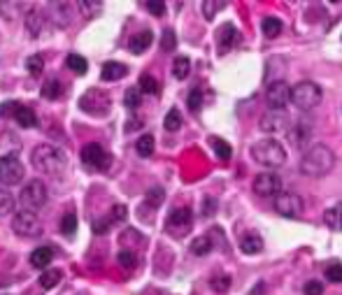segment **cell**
Listing matches in <instances>:
<instances>
[{"instance_id": "obj_1", "label": "cell", "mask_w": 342, "mask_h": 295, "mask_svg": "<svg viewBox=\"0 0 342 295\" xmlns=\"http://www.w3.org/2000/svg\"><path fill=\"white\" fill-rule=\"evenodd\" d=\"M335 154L326 144H314L303 154L300 158V172L305 177H324L333 170Z\"/></svg>"}, {"instance_id": "obj_2", "label": "cell", "mask_w": 342, "mask_h": 295, "mask_svg": "<svg viewBox=\"0 0 342 295\" xmlns=\"http://www.w3.org/2000/svg\"><path fill=\"white\" fill-rule=\"evenodd\" d=\"M30 163H33L35 170L47 172V175H56V172H61L63 167H66L68 158H66V154H63L58 146L40 144V146L33 149V154H30Z\"/></svg>"}, {"instance_id": "obj_3", "label": "cell", "mask_w": 342, "mask_h": 295, "mask_svg": "<svg viewBox=\"0 0 342 295\" xmlns=\"http://www.w3.org/2000/svg\"><path fill=\"white\" fill-rule=\"evenodd\" d=\"M252 156L263 167H282L287 163V151L277 140H261L252 146Z\"/></svg>"}, {"instance_id": "obj_4", "label": "cell", "mask_w": 342, "mask_h": 295, "mask_svg": "<svg viewBox=\"0 0 342 295\" xmlns=\"http://www.w3.org/2000/svg\"><path fill=\"white\" fill-rule=\"evenodd\" d=\"M289 102H293L303 112H310L321 102V89L314 81H300L291 89V100Z\"/></svg>"}, {"instance_id": "obj_5", "label": "cell", "mask_w": 342, "mask_h": 295, "mask_svg": "<svg viewBox=\"0 0 342 295\" xmlns=\"http://www.w3.org/2000/svg\"><path fill=\"white\" fill-rule=\"evenodd\" d=\"M191 228H193L191 209H189V207H175V209L170 212V216H168V221H166V230L175 237H184V235H189Z\"/></svg>"}, {"instance_id": "obj_6", "label": "cell", "mask_w": 342, "mask_h": 295, "mask_svg": "<svg viewBox=\"0 0 342 295\" xmlns=\"http://www.w3.org/2000/svg\"><path fill=\"white\" fill-rule=\"evenodd\" d=\"M47 202V188L40 179H33L21 188V205L26 207V212H35Z\"/></svg>"}, {"instance_id": "obj_7", "label": "cell", "mask_w": 342, "mask_h": 295, "mask_svg": "<svg viewBox=\"0 0 342 295\" xmlns=\"http://www.w3.org/2000/svg\"><path fill=\"white\" fill-rule=\"evenodd\" d=\"M12 230L21 237H37L42 233V223L35 216V212H26L21 209L19 214L12 219Z\"/></svg>"}, {"instance_id": "obj_8", "label": "cell", "mask_w": 342, "mask_h": 295, "mask_svg": "<svg viewBox=\"0 0 342 295\" xmlns=\"http://www.w3.org/2000/svg\"><path fill=\"white\" fill-rule=\"evenodd\" d=\"M266 100H268V107H270V112H282L284 107L289 105V100H291V86L287 84V81H272L270 86H268L266 91Z\"/></svg>"}, {"instance_id": "obj_9", "label": "cell", "mask_w": 342, "mask_h": 295, "mask_svg": "<svg viewBox=\"0 0 342 295\" xmlns=\"http://www.w3.org/2000/svg\"><path fill=\"white\" fill-rule=\"evenodd\" d=\"M254 193L261 198H277L282 193V179L275 172H261L254 177Z\"/></svg>"}, {"instance_id": "obj_10", "label": "cell", "mask_w": 342, "mask_h": 295, "mask_svg": "<svg viewBox=\"0 0 342 295\" xmlns=\"http://www.w3.org/2000/svg\"><path fill=\"white\" fill-rule=\"evenodd\" d=\"M303 198L296 193H279L275 198V209L277 214H282L284 219H298L303 214Z\"/></svg>"}, {"instance_id": "obj_11", "label": "cell", "mask_w": 342, "mask_h": 295, "mask_svg": "<svg viewBox=\"0 0 342 295\" xmlns=\"http://www.w3.org/2000/svg\"><path fill=\"white\" fill-rule=\"evenodd\" d=\"M24 175H26V167L19 158H3L0 160V184H5V186L21 184Z\"/></svg>"}, {"instance_id": "obj_12", "label": "cell", "mask_w": 342, "mask_h": 295, "mask_svg": "<svg viewBox=\"0 0 342 295\" xmlns=\"http://www.w3.org/2000/svg\"><path fill=\"white\" fill-rule=\"evenodd\" d=\"M82 160H84L89 167H98V170H105V167L110 165V156H107L105 149H103L100 144H96V142H91V144H86L84 149H82Z\"/></svg>"}, {"instance_id": "obj_13", "label": "cell", "mask_w": 342, "mask_h": 295, "mask_svg": "<svg viewBox=\"0 0 342 295\" xmlns=\"http://www.w3.org/2000/svg\"><path fill=\"white\" fill-rule=\"evenodd\" d=\"M258 125H261L263 133H282V130H287L289 121L282 112H266L258 121Z\"/></svg>"}, {"instance_id": "obj_14", "label": "cell", "mask_w": 342, "mask_h": 295, "mask_svg": "<svg viewBox=\"0 0 342 295\" xmlns=\"http://www.w3.org/2000/svg\"><path fill=\"white\" fill-rule=\"evenodd\" d=\"M21 142L16 140V135L12 133H3L0 135V160L3 158H19Z\"/></svg>"}, {"instance_id": "obj_15", "label": "cell", "mask_w": 342, "mask_h": 295, "mask_svg": "<svg viewBox=\"0 0 342 295\" xmlns=\"http://www.w3.org/2000/svg\"><path fill=\"white\" fill-rule=\"evenodd\" d=\"M49 10L54 12V14H51L54 24L61 26V28L72 21V5L70 3H49Z\"/></svg>"}, {"instance_id": "obj_16", "label": "cell", "mask_w": 342, "mask_h": 295, "mask_svg": "<svg viewBox=\"0 0 342 295\" xmlns=\"http://www.w3.org/2000/svg\"><path fill=\"white\" fill-rule=\"evenodd\" d=\"M237 42V30L233 24H224L222 28H219V33H216V45H219V49L226 54L228 49H231L233 45Z\"/></svg>"}, {"instance_id": "obj_17", "label": "cell", "mask_w": 342, "mask_h": 295, "mask_svg": "<svg viewBox=\"0 0 342 295\" xmlns=\"http://www.w3.org/2000/svg\"><path fill=\"white\" fill-rule=\"evenodd\" d=\"M126 75H128V68L124 63H116V60H107V63L103 65V70H100L103 81H119Z\"/></svg>"}, {"instance_id": "obj_18", "label": "cell", "mask_w": 342, "mask_h": 295, "mask_svg": "<svg viewBox=\"0 0 342 295\" xmlns=\"http://www.w3.org/2000/svg\"><path fill=\"white\" fill-rule=\"evenodd\" d=\"M151 42H154L151 30H142V33H137V35L131 37V42H128V49H131L133 54H142V51H147L151 47Z\"/></svg>"}, {"instance_id": "obj_19", "label": "cell", "mask_w": 342, "mask_h": 295, "mask_svg": "<svg viewBox=\"0 0 342 295\" xmlns=\"http://www.w3.org/2000/svg\"><path fill=\"white\" fill-rule=\"evenodd\" d=\"M263 249V240L258 235H254V233H247V235L240 237V251L247 256H254L258 254V251Z\"/></svg>"}, {"instance_id": "obj_20", "label": "cell", "mask_w": 342, "mask_h": 295, "mask_svg": "<svg viewBox=\"0 0 342 295\" xmlns=\"http://www.w3.org/2000/svg\"><path fill=\"white\" fill-rule=\"evenodd\" d=\"M51 260H54V251H51L49 246H40V249H35L33 254H30V265L37 267V270L47 267Z\"/></svg>"}, {"instance_id": "obj_21", "label": "cell", "mask_w": 342, "mask_h": 295, "mask_svg": "<svg viewBox=\"0 0 342 295\" xmlns=\"http://www.w3.org/2000/svg\"><path fill=\"white\" fill-rule=\"evenodd\" d=\"M14 119H16V123H19L21 128H35V125H37V116H35V112L30 110V107H24V105L16 107Z\"/></svg>"}, {"instance_id": "obj_22", "label": "cell", "mask_w": 342, "mask_h": 295, "mask_svg": "<svg viewBox=\"0 0 342 295\" xmlns=\"http://www.w3.org/2000/svg\"><path fill=\"white\" fill-rule=\"evenodd\" d=\"M310 133H312V128H310L305 121H300L298 125H293V128L289 130V140H291L296 146H303L307 140H310Z\"/></svg>"}, {"instance_id": "obj_23", "label": "cell", "mask_w": 342, "mask_h": 295, "mask_svg": "<svg viewBox=\"0 0 342 295\" xmlns=\"http://www.w3.org/2000/svg\"><path fill=\"white\" fill-rule=\"evenodd\" d=\"M324 221H326V225L333 228V230H342V202L324 212Z\"/></svg>"}, {"instance_id": "obj_24", "label": "cell", "mask_w": 342, "mask_h": 295, "mask_svg": "<svg viewBox=\"0 0 342 295\" xmlns=\"http://www.w3.org/2000/svg\"><path fill=\"white\" fill-rule=\"evenodd\" d=\"M282 21L277 19V16H266V19L261 21V30L266 37H277L279 33H282Z\"/></svg>"}, {"instance_id": "obj_25", "label": "cell", "mask_w": 342, "mask_h": 295, "mask_svg": "<svg viewBox=\"0 0 342 295\" xmlns=\"http://www.w3.org/2000/svg\"><path fill=\"white\" fill-rule=\"evenodd\" d=\"M66 65H68V70H72L75 75H86V70H89V63H86L84 56H77V54H70L66 58Z\"/></svg>"}, {"instance_id": "obj_26", "label": "cell", "mask_w": 342, "mask_h": 295, "mask_svg": "<svg viewBox=\"0 0 342 295\" xmlns=\"http://www.w3.org/2000/svg\"><path fill=\"white\" fill-rule=\"evenodd\" d=\"M189 72H191V60L186 58V56L175 58V63H172V75H175L177 79H186Z\"/></svg>"}, {"instance_id": "obj_27", "label": "cell", "mask_w": 342, "mask_h": 295, "mask_svg": "<svg viewBox=\"0 0 342 295\" xmlns=\"http://www.w3.org/2000/svg\"><path fill=\"white\" fill-rule=\"evenodd\" d=\"M26 28H28L30 37H40L42 33V16L37 12H28L26 14Z\"/></svg>"}, {"instance_id": "obj_28", "label": "cell", "mask_w": 342, "mask_h": 295, "mask_svg": "<svg viewBox=\"0 0 342 295\" xmlns=\"http://www.w3.org/2000/svg\"><path fill=\"white\" fill-rule=\"evenodd\" d=\"M210 251H212V240L207 235L196 237V240L191 242V254L193 256H207Z\"/></svg>"}, {"instance_id": "obj_29", "label": "cell", "mask_w": 342, "mask_h": 295, "mask_svg": "<svg viewBox=\"0 0 342 295\" xmlns=\"http://www.w3.org/2000/svg\"><path fill=\"white\" fill-rule=\"evenodd\" d=\"M224 7H226L224 0H205V3H203V16H205L207 21H212L216 16V12H222Z\"/></svg>"}, {"instance_id": "obj_30", "label": "cell", "mask_w": 342, "mask_h": 295, "mask_svg": "<svg viewBox=\"0 0 342 295\" xmlns=\"http://www.w3.org/2000/svg\"><path fill=\"white\" fill-rule=\"evenodd\" d=\"M42 95H45L47 100H56V98L63 95V84L58 79H49L45 84V89H42Z\"/></svg>"}, {"instance_id": "obj_31", "label": "cell", "mask_w": 342, "mask_h": 295, "mask_svg": "<svg viewBox=\"0 0 342 295\" xmlns=\"http://www.w3.org/2000/svg\"><path fill=\"white\" fill-rule=\"evenodd\" d=\"M163 200H166V191L161 188V186H154V188H149L147 191V205L149 207H161L163 205Z\"/></svg>"}, {"instance_id": "obj_32", "label": "cell", "mask_w": 342, "mask_h": 295, "mask_svg": "<svg viewBox=\"0 0 342 295\" xmlns=\"http://www.w3.org/2000/svg\"><path fill=\"white\" fill-rule=\"evenodd\" d=\"M212 149H214V154L219 156L222 160H228L231 158V144H228L226 140H219V137H212Z\"/></svg>"}, {"instance_id": "obj_33", "label": "cell", "mask_w": 342, "mask_h": 295, "mask_svg": "<svg viewBox=\"0 0 342 295\" xmlns=\"http://www.w3.org/2000/svg\"><path fill=\"white\" fill-rule=\"evenodd\" d=\"M42 68H45V58L42 56H28L26 60V70L30 72V77H40L42 75Z\"/></svg>"}, {"instance_id": "obj_34", "label": "cell", "mask_w": 342, "mask_h": 295, "mask_svg": "<svg viewBox=\"0 0 342 295\" xmlns=\"http://www.w3.org/2000/svg\"><path fill=\"white\" fill-rule=\"evenodd\" d=\"M140 93H149V95H156L158 93V81L154 79L151 75H142L140 77Z\"/></svg>"}, {"instance_id": "obj_35", "label": "cell", "mask_w": 342, "mask_h": 295, "mask_svg": "<svg viewBox=\"0 0 342 295\" xmlns=\"http://www.w3.org/2000/svg\"><path fill=\"white\" fill-rule=\"evenodd\" d=\"M135 149H137V154H140L142 158L151 156V154H154V137H151V135H142L140 140H137Z\"/></svg>"}, {"instance_id": "obj_36", "label": "cell", "mask_w": 342, "mask_h": 295, "mask_svg": "<svg viewBox=\"0 0 342 295\" xmlns=\"http://www.w3.org/2000/svg\"><path fill=\"white\" fill-rule=\"evenodd\" d=\"M12 209H14V195H12L10 191H3V188H0V216L10 214Z\"/></svg>"}, {"instance_id": "obj_37", "label": "cell", "mask_w": 342, "mask_h": 295, "mask_svg": "<svg viewBox=\"0 0 342 295\" xmlns=\"http://www.w3.org/2000/svg\"><path fill=\"white\" fill-rule=\"evenodd\" d=\"M140 102H142L140 89H128L126 93H124V105H126L128 110H135V107H140Z\"/></svg>"}, {"instance_id": "obj_38", "label": "cell", "mask_w": 342, "mask_h": 295, "mask_svg": "<svg viewBox=\"0 0 342 295\" xmlns=\"http://www.w3.org/2000/svg\"><path fill=\"white\" fill-rule=\"evenodd\" d=\"M163 125H166V130H170V133H175V130H179L182 125V114L179 110H170L166 114V121H163Z\"/></svg>"}, {"instance_id": "obj_39", "label": "cell", "mask_w": 342, "mask_h": 295, "mask_svg": "<svg viewBox=\"0 0 342 295\" xmlns=\"http://www.w3.org/2000/svg\"><path fill=\"white\" fill-rule=\"evenodd\" d=\"M326 279L333 281V284H342V263H337V260L328 263V267H326Z\"/></svg>"}, {"instance_id": "obj_40", "label": "cell", "mask_w": 342, "mask_h": 295, "mask_svg": "<svg viewBox=\"0 0 342 295\" xmlns=\"http://www.w3.org/2000/svg\"><path fill=\"white\" fill-rule=\"evenodd\" d=\"M61 281V272L58 270H47L45 275H40V286L42 288H54Z\"/></svg>"}, {"instance_id": "obj_41", "label": "cell", "mask_w": 342, "mask_h": 295, "mask_svg": "<svg viewBox=\"0 0 342 295\" xmlns=\"http://www.w3.org/2000/svg\"><path fill=\"white\" fill-rule=\"evenodd\" d=\"M212 290H216V293H226L228 288H231V277L228 275H216L214 279L210 281Z\"/></svg>"}, {"instance_id": "obj_42", "label": "cell", "mask_w": 342, "mask_h": 295, "mask_svg": "<svg viewBox=\"0 0 342 295\" xmlns=\"http://www.w3.org/2000/svg\"><path fill=\"white\" fill-rule=\"evenodd\" d=\"M116 260H119V265L121 267H126V270H133V267L137 265V258H135V254L133 251H119V256H116Z\"/></svg>"}, {"instance_id": "obj_43", "label": "cell", "mask_w": 342, "mask_h": 295, "mask_svg": "<svg viewBox=\"0 0 342 295\" xmlns=\"http://www.w3.org/2000/svg\"><path fill=\"white\" fill-rule=\"evenodd\" d=\"M177 47V35H175V30H163V37H161V49L163 51H175Z\"/></svg>"}, {"instance_id": "obj_44", "label": "cell", "mask_w": 342, "mask_h": 295, "mask_svg": "<svg viewBox=\"0 0 342 295\" xmlns=\"http://www.w3.org/2000/svg\"><path fill=\"white\" fill-rule=\"evenodd\" d=\"M77 230V214H66L61 221V233L63 235H72Z\"/></svg>"}, {"instance_id": "obj_45", "label": "cell", "mask_w": 342, "mask_h": 295, "mask_svg": "<svg viewBox=\"0 0 342 295\" xmlns=\"http://www.w3.org/2000/svg\"><path fill=\"white\" fill-rule=\"evenodd\" d=\"M186 102H189V110H191V112H198V110H200V105H203V91L193 89L191 93H189V100H186Z\"/></svg>"}, {"instance_id": "obj_46", "label": "cell", "mask_w": 342, "mask_h": 295, "mask_svg": "<svg viewBox=\"0 0 342 295\" xmlns=\"http://www.w3.org/2000/svg\"><path fill=\"white\" fill-rule=\"evenodd\" d=\"M303 293L305 295H324V286L319 284V281H307V284L303 286Z\"/></svg>"}, {"instance_id": "obj_47", "label": "cell", "mask_w": 342, "mask_h": 295, "mask_svg": "<svg viewBox=\"0 0 342 295\" xmlns=\"http://www.w3.org/2000/svg\"><path fill=\"white\" fill-rule=\"evenodd\" d=\"M100 7H103L100 3H89V0H82V3H79V10L86 12V16H93L98 10H100Z\"/></svg>"}, {"instance_id": "obj_48", "label": "cell", "mask_w": 342, "mask_h": 295, "mask_svg": "<svg viewBox=\"0 0 342 295\" xmlns=\"http://www.w3.org/2000/svg\"><path fill=\"white\" fill-rule=\"evenodd\" d=\"M147 10H149L154 16H163V14H166V3H158V0H151V3H147Z\"/></svg>"}, {"instance_id": "obj_49", "label": "cell", "mask_w": 342, "mask_h": 295, "mask_svg": "<svg viewBox=\"0 0 342 295\" xmlns=\"http://www.w3.org/2000/svg\"><path fill=\"white\" fill-rule=\"evenodd\" d=\"M216 212V200H212V198H205V202H203V216H214Z\"/></svg>"}, {"instance_id": "obj_50", "label": "cell", "mask_w": 342, "mask_h": 295, "mask_svg": "<svg viewBox=\"0 0 342 295\" xmlns=\"http://www.w3.org/2000/svg\"><path fill=\"white\" fill-rule=\"evenodd\" d=\"M110 216H112L110 221H124V219L128 216V209H126L124 205H116L114 209H112V214H110Z\"/></svg>"}, {"instance_id": "obj_51", "label": "cell", "mask_w": 342, "mask_h": 295, "mask_svg": "<svg viewBox=\"0 0 342 295\" xmlns=\"http://www.w3.org/2000/svg\"><path fill=\"white\" fill-rule=\"evenodd\" d=\"M16 107H19V102H14V100H10V102H5V105L0 107V114L3 116H14V112H16Z\"/></svg>"}, {"instance_id": "obj_52", "label": "cell", "mask_w": 342, "mask_h": 295, "mask_svg": "<svg viewBox=\"0 0 342 295\" xmlns=\"http://www.w3.org/2000/svg\"><path fill=\"white\" fill-rule=\"evenodd\" d=\"M107 228H110V221H98V223H93V230H96L98 235L107 233Z\"/></svg>"}]
</instances>
